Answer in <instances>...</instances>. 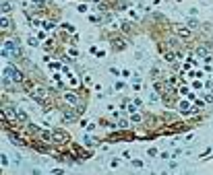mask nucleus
Wrapping results in <instances>:
<instances>
[{
  "label": "nucleus",
  "instance_id": "obj_1",
  "mask_svg": "<svg viewBox=\"0 0 213 175\" xmlns=\"http://www.w3.org/2000/svg\"><path fill=\"white\" fill-rule=\"evenodd\" d=\"M33 97H35V99H40V101H43V99H46V97H48V91H46V89H35V91H33Z\"/></svg>",
  "mask_w": 213,
  "mask_h": 175
},
{
  "label": "nucleus",
  "instance_id": "obj_2",
  "mask_svg": "<svg viewBox=\"0 0 213 175\" xmlns=\"http://www.w3.org/2000/svg\"><path fill=\"white\" fill-rule=\"evenodd\" d=\"M176 31H178V35H180V37H186V39L190 37V31H188V29H184V27H176Z\"/></svg>",
  "mask_w": 213,
  "mask_h": 175
},
{
  "label": "nucleus",
  "instance_id": "obj_3",
  "mask_svg": "<svg viewBox=\"0 0 213 175\" xmlns=\"http://www.w3.org/2000/svg\"><path fill=\"white\" fill-rule=\"evenodd\" d=\"M77 99H79L77 95H71V93H66V95H64V101H66V103H71V105H75V103H77Z\"/></svg>",
  "mask_w": 213,
  "mask_h": 175
},
{
  "label": "nucleus",
  "instance_id": "obj_4",
  "mask_svg": "<svg viewBox=\"0 0 213 175\" xmlns=\"http://www.w3.org/2000/svg\"><path fill=\"white\" fill-rule=\"evenodd\" d=\"M54 138H56V140H60V142H64V140H66L68 136H66V134H64L62 130H56V134H54Z\"/></svg>",
  "mask_w": 213,
  "mask_h": 175
},
{
  "label": "nucleus",
  "instance_id": "obj_5",
  "mask_svg": "<svg viewBox=\"0 0 213 175\" xmlns=\"http://www.w3.org/2000/svg\"><path fill=\"white\" fill-rule=\"evenodd\" d=\"M114 47H118V49H124V47H126V41H122V39H114Z\"/></svg>",
  "mask_w": 213,
  "mask_h": 175
},
{
  "label": "nucleus",
  "instance_id": "obj_6",
  "mask_svg": "<svg viewBox=\"0 0 213 175\" xmlns=\"http://www.w3.org/2000/svg\"><path fill=\"white\" fill-rule=\"evenodd\" d=\"M64 120H71V122H75V120H77V115H75L73 111H66V113H64Z\"/></svg>",
  "mask_w": 213,
  "mask_h": 175
},
{
  "label": "nucleus",
  "instance_id": "obj_7",
  "mask_svg": "<svg viewBox=\"0 0 213 175\" xmlns=\"http://www.w3.org/2000/svg\"><path fill=\"white\" fill-rule=\"evenodd\" d=\"M10 23H8V17H2V29H8Z\"/></svg>",
  "mask_w": 213,
  "mask_h": 175
},
{
  "label": "nucleus",
  "instance_id": "obj_8",
  "mask_svg": "<svg viewBox=\"0 0 213 175\" xmlns=\"http://www.w3.org/2000/svg\"><path fill=\"white\" fill-rule=\"evenodd\" d=\"M17 120H21V122H27V115H25L23 111H17Z\"/></svg>",
  "mask_w": 213,
  "mask_h": 175
},
{
  "label": "nucleus",
  "instance_id": "obj_9",
  "mask_svg": "<svg viewBox=\"0 0 213 175\" xmlns=\"http://www.w3.org/2000/svg\"><path fill=\"white\" fill-rule=\"evenodd\" d=\"M10 10V4L8 2H2V12H8Z\"/></svg>",
  "mask_w": 213,
  "mask_h": 175
}]
</instances>
